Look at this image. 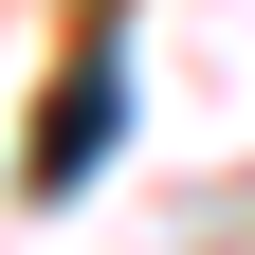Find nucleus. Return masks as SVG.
I'll use <instances>...</instances> for the list:
<instances>
[{
    "mask_svg": "<svg viewBox=\"0 0 255 255\" xmlns=\"http://www.w3.org/2000/svg\"><path fill=\"white\" fill-rule=\"evenodd\" d=\"M110 128H128V0H91V37L55 55V110H37V146H18V182H37V201H73Z\"/></svg>",
    "mask_w": 255,
    "mask_h": 255,
    "instance_id": "f257e3e1",
    "label": "nucleus"
}]
</instances>
